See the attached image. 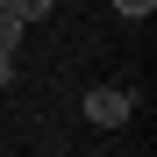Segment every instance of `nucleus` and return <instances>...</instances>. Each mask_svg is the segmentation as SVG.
Listing matches in <instances>:
<instances>
[{"mask_svg":"<svg viewBox=\"0 0 157 157\" xmlns=\"http://www.w3.org/2000/svg\"><path fill=\"white\" fill-rule=\"evenodd\" d=\"M14 43H21V21H14L7 7H0V50H14Z\"/></svg>","mask_w":157,"mask_h":157,"instance_id":"20e7f679","label":"nucleus"},{"mask_svg":"<svg viewBox=\"0 0 157 157\" xmlns=\"http://www.w3.org/2000/svg\"><path fill=\"white\" fill-rule=\"evenodd\" d=\"M0 86H14V50H0Z\"/></svg>","mask_w":157,"mask_h":157,"instance_id":"39448f33","label":"nucleus"},{"mask_svg":"<svg viewBox=\"0 0 157 157\" xmlns=\"http://www.w3.org/2000/svg\"><path fill=\"white\" fill-rule=\"evenodd\" d=\"M0 7H7V0H0Z\"/></svg>","mask_w":157,"mask_h":157,"instance_id":"423d86ee","label":"nucleus"},{"mask_svg":"<svg viewBox=\"0 0 157 157\" xmlns=\"http://www.w3.org/2000/svg\"><path fill=\"white\" fill-rule=\"evenodd\" d=\"M7 14H14V21H43V14H50V0H7Z\"/></svg>","mask_w":157,"mask_h":157,"instance_id":"f03ea898","label":"nucleus"},{"mask_svg":"<svg viewBox=\"0 0 157 157\" xmlns=\"http://www.w3.org/2000/svg\"><path fill=\"white\" fill-rule=\"evenodd\" d=\"M86 121H93V128H121V121H128V93H121V86H93V93H86Z\"/></svg>","mask_w":157,"mask_h":157,"instance_id":"f257e3e1","label":"nucleus"},{"mask_svg":"<svg viewBox=\"0 0 157 157\" xmlns=\"http://www.w3.org/2000/svg\"><path fill=\"white\" fill-rule=\"evenodd\" d=\"M114 14H128V21H150V14H157V0H114Z\"/></svg>","mask_w":157,"mask_h":157,"instance_id":"7ed1b4c3","label":"nucleus"}]
</instances>
